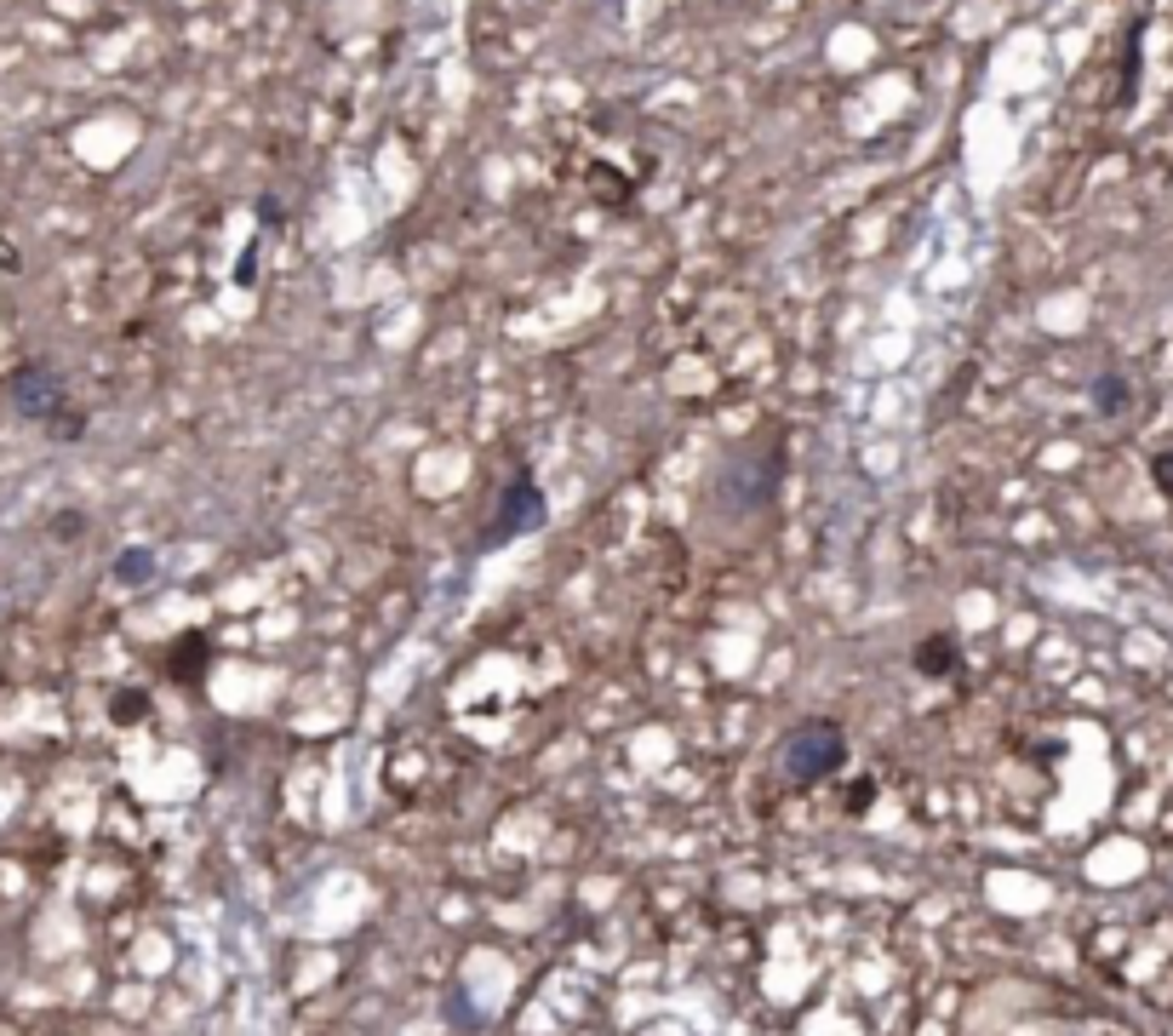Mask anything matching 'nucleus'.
<instances>
[{"label":"nucleus","instance_id":"f257e3e1","mask_svg":"<svg viewBox=\"0 0 1173 1036\" xmlns=\"http://www.w3.org/2000/svg\"><path fill=\"white\" fill-rule=\"evenodd\" d=\"M841 762H847V739H841V728L825 722V715L796 722V728L778 739V767H784L791 785H819V779H830Z\"/></svg>","mask_w":1173,"mask_h":1036},{"label":"nucleus","instance_id":"f03ea898","mask_svg":"<svg viewBox=\"0 0 1173 1036\" xmlns=\"http://www.w3.org/2000/svg\"><path fill=\"white\" fill-rule=\"evenodd\" d=\"M12 401H18V413L24 419H40V424H52V435H81V413H69V395H63V384L52 378L47 367H18L12 372Z\"/></svg>","mask_w":1173,"mask_h":1036},{"label":"nucleus","instance_id":"7ed1b4c3","mask_svg":"<svg viewBox=\"0 0 1173 1036\" xmlns=\"http://www.w3.org/2000/svg\"><path fill=\"white\" fill-rule=\"evenodd\" d=\"M916 670H922V676H951L956 670V642L951 636H927V642L916 647Z\"/></svg>","mask_w":1173,"mask_h":1036},{"label":"nucleus","instance_id":"20e7f679","mask_svg":"<svg viewBox=\"0 0 1173 1036\" xmlns=\"http://www.w3.org/2000/svg\"><path fill=\"white\" fill-rule=\"evenodd\" d=\"M115 579H121V584H144L149 579V550H126L121 561H115Z\"/></svg>","mask_w":1173,"mask_h":1036},{"label":"nucleus","instance_id":"39448f33","mask_svg":"<svg viewBox=\"0 0 1173 1036\" xmlns=\"http://www.w3.org/2000/svg\"><path fill=\"white\" fill-rule=\"evenodd\" d=\"M1122 401H1128L1122 378H1111V372H1105V378L1093 384V407H1100V413H1116V407H1122Z\"/></svg>","mask_w":1173,"mask_h":1036},{"label":"nucleus","instance_id":"423d86ee","mask_svg":"<svg viewBox=\"0 0 1173 1036\" xmlns=\"http://www.w3.org/2000/svg\"><path fill=\"white\" fill-rule=\"evenodd\" d=\"M870 802H876V785H870V779H859V785H853V796H847V814H870Z\"/></svg>","mask_w":1173,"mask_h":1036},{"label":"nucleus","instance_id":"0eeeda50","mask_svg":"<svg viewBox=\"0 0 1173 1036\" xmlns=\"http://www.w3.org/2000/svg\"><path fill=\"white\" fill-rule=\"evenodd\" d=\"M1150 476H1156V487L1173 498V453H1156V458H1150Z\"/></svg>","mask_w":1173,"mask_h":1036},{"label":"nucleus","instance_id":"6e6552de","mask_svg":"<svg viewBox=\"0 0 1173 1036\" xmlns=\"http://www.w3.org/2000/svg\"><path fill=\"white\" fill-rule=\"evenodd\" d=\"M144 715V693H121L115 699V722H137Z\"/></svg>","mask_w":1173,"mask_h":1036}]
</instances>
